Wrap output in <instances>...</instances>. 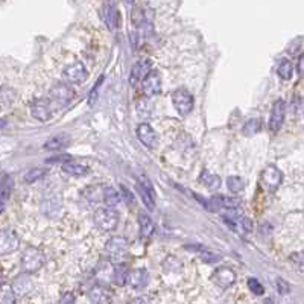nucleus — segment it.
Returning <instances> with one entry per match:
<instances>
[{
  "label": "nucleus",
  "mask_w": 304,
  "mask_h": 304,
  "mask_svg": "<svg viewBox=\"0 0 304 304\" xmlns=\"http://www.w3.org/2000/svg\"><path fill=\"white\" fill-rule=\"evenodd\" d=\"M114 271H116V268H113V265L110 261L104 260L96 266V277H97V280L105 283V281H110L111 277L114 280Z\"/></svg>",
  "instance_id": "22"
},
{
  "label": "nucleus",
  "mask_w": 304,
  "mask_h": 304,
  "mask_svg": "<svg viewBox=\"0 0 304 304\" xmlns=\"http://www.w3.org/2000/svg\"><path fill=\"white\" fill-rule=\"evenodd\" d=\"M135 108H137V114H138V117L140 119H146V117H149V110H151V104L148 102V99L146 97H141V99H138L137 100V104H135Z\"/></svg>",
  "instance_id": "31"
},
{
  "label": "nucleus",
  "mask_w": 304,
  "mask_h": 304,
  "mask_svg": "<svg viewBox=\"0 0 304 304\" xmlns=\"http://www.w3.org/2000/svg\"><path fill=\"white\" fill-rule=\"evenodd\" d=\"M12 186H14V179L9 174H5L2 176V187H0V199H2V207L6 204V201L9 199V195L12 192Z\"/></svg>",
  "instance_id": "25"
},
{
  "label": "nucleus",
  "mask_w": 304,
  "mask_h": 304,
  "mask_svg": "<svg viewBox=\"0 0 304 304\" xmlns=\"http://www.w3.org/2000/svg\"><path fill=\"white\" fill-rule=\"evenodd\" d=\"M75 90L70 86L66 84H56L49 93V102L53 108H64L67 107L73 97H75Z\"/></svg>",
  "instance_id": "1"
},
{
  "label": "nucleus",
  "mask_w": 304,
  "mask_h": 304,
  "mask_svg": "<svg viewBox=\"0 0 304 304\" xmlns=\"http://www.w3.org/2000/svg\"><path fill=\"white\" fill-rule=\"evenodd\" d=\"M31 114L34 119L40 120V122H47L52 116V105L49 100L46 99H38L34 100L31 105Z\"/></svg>",
  "instance_id": "13"
},
{
  "label": "nucleus",
  "mask_w": 304,
  "mask_h": 304,
  "mask_svg": "<svg viewBox=\"0 0 304 304\" xmlns=\"http://www.w3.org/2000/svg\"><path fill=\"white\" fill-rule=\"evenodd\" d=\"M297 69H298L300 75H304V53L300 56V59H298V66H297Z\"/></svg>",
  "instance_id": "44"
},
{
  "label": "nucleus",
  "mask_w": 304,
  "mask_h": 304,
  "mask_svg": "<svg viewBox=\"0 0 304 304\" xmlns=\"http://www.w3.org/2000/svg\"><path fill=\"white\" fill-rule=\"evenodd\" d=\"M18 236L15 234L14 230H3L0 236V254L6 256L18 248Z\"/></svg>",
  "instance_id": "12"
},
{
  "label": "nucleus",
  "mask_w": 304,
  "mask_h": 304,
  "mask_svg": "<svg viewBox=\"0 0 304 304\" xmlns=\"http://www.w3.org/2000/svg\"><path fill=\"white\" fill-rule=\"evenodd\" d=\"M137 192L141 196V201L145 202V206L148 207V210H154L155 209V190L152 187V183L149 181V178L146 175H140L138 181H137Z\"/></svg>",
  "instance_id": "4"
},
{
  "label": "nucleus",
  "mask_w": 304,
  "mask_h": 304,
  "mask_svg": "<svg viewBox=\"0 0 304 304\" xmlns=\"http://www.w3.org/2000/svg\"><path fill=\"white\" fill-rule=\"evenodd\" d=\"M88 298L93 304H108L111 300V292L102 286V285H96L90 289L88 292Z\"/></svg>",
  "instance_id": "18"
},
{
  "label": "nucleus",
  "mask_w": 304,
  "mask_h": 304,
  "mask_svg": "<svg viewBox=\"0 0 304 304\" xmlns=\"http://www.w3.org/2000/svg\"><path fill=\"white\" fill-rule=\"evenodd\" d=\"M161 90V78H160V73L158 72H151L149 76L143 81V91L148 94V96H155L158 94Z\"/></svg>",
  "instance_id": "19"
},
{
  "label": "nucleus",
  "mask_w": 304,
  "mask_h": 304,
  "mask_svg": "<svg viewBox=\"0 0 304 304\" xmlns=\"http://www.w3.org/2000/svg\"><path fill=\"white\" fill-rule=\"evenodd\" d=\"M265 304H274V301H272V300H271V298H268V300H266V301H265Z\"/></svg>",
  "instance_id": "46"
},
{
  "label": "nucleus",
  "mask_w": 304,
  "mask_h": 304,
  "mask_svg": "<svg viewBox=\"0 0 304 304\" xmlns=\"http://www.w3.org/2000/svg\"><path fill=\"white\" fill-rule=\"evenodd\" d=\"M281 181H283V174H281V171H280L277 166H274V165L266 166L265 171L261 172V183H263V186H265L266 189H269V190H275V189L281 184Z\"/></svg>",
  "instance_id": "8"
},
{
  "label": "nucleus",
  "mask_w": 304,
  "mask_h": 304,
  "mask_svg": "<svg viewBox=\"0 0 304 304\" xmlns=\"http://www.w3.org/2000/svg\"><path fill=\"white\" fill-rule=\"evenodd\" d=\"M44 265V256L43 253L34 247H29L23 257H22V266H23V271L26 274H32V272H37L42 266Z\"/></svg>",
  "instance_id": "3"
},
{
  "label": "nucleus",
  "mask_w": 304,
  "mask_h": 304,
  "mask_svg": "<svg viewBox=\"0 0 304 304\" xmlns=\"http://www.w3.org/2000/svg\"><path fill=\"white\" fill-rule=\"evenodd\" d=\"M102 79H104V78H100V79L94 84L93 90L90 91V94H88V105H93V104H94V100L97 99V97H96V94H97V90H99V86H100Z\"/></svg>",
  "instance_id": "40"
},
{
  "label": "nucleus",
  "mask_w": 304,
  "mask_h": 304,
  "mask_svg": "<svg viewBox=\"0 0 304 304\" xmlns=\"http://www.w3.org/2000/svg\"><path fill=\"white\" fill-rule=\"evenodd\" d=\"M151 67H152V61H151V59H141V61H138L137 64H134L132 69H131L130 75L131 84L135 86V84L145 81V79L149 76V73L152 72Z\"/></svg>",
  "instance_id": "10"
},
{
  "label": "nucleus",
  "mask_w": 304,
  "mask_h": 304,
  "mask_svg": "<svg viewBox=\"0 0 304 304\" xmlns=\"http://www.w3.org/2000/svg\"><path fill=\"white\" fill-rule=\"evenodd\" d=\"M242 201L239 198H234V196H224V195H217L213 196L210 201H209V210H213V212H228V210H237L240 207Z\"/></svg>",
  "instance_id": "6"
},
{
  "label": "nucleus",
  "mask_w": 304,
  "mask_h": 304,
  "mask_svg": "<svg viewBox=\"0 0 304 304\" xmlns=\"http://www.w3.org/2000/svg\"><path fill=\"white\" fill-rule=\"evenodd\" d=\"M277 289H278V292H280L281 295H286V294L291 292L289 283H288L286 280H283V278H277Z\"/></svg>",
  "instance_id": "38"
},
{
  "label": "nucleus",
  "mask_w": 304,
  "mask_h": 304,
  "mask_svg": "<svg viewBox=\"0 0 304 304\" xmlns=\"http://www.w3.org/2000/svg\"><path fill=\"white\" fill-rule=\"evenodd\" d=\"M172 102H174L175 110L181 116H187L193 110V97L189 90L186 88H178L172 93Z\"/></svg>",
  "instance_id": "5"
},
{
  "label": "nucleus",
  "mask_w": 304,
  "mask_h": 304,
  "mask_svg": "<svg viewBox=\"0 0 304 304\" xmlns=\"http://www.w3.org/2000/svg\"><path fill=\"white\" fill-rule=\"evenodd\" d=\"M213 280H215V283H216L217 286H220V288L225 289V288H230V286L234 285V281H236V274H234V271H233L231 268L222 266V268H217L216 271H215Z\"/></svg>",
  "instance_id": "16"
},
{
  "label": "nucleus",
  "mask_w": 304,
  "mask_h": 304,
  "mask_svg": "<svg viewBox=\"0 0 304 304\" xmlns=\"http://www.w3.org/2000/svg\"><path fill=\"white\" fill-rule=\"evenodd\" d=\"M100 15L104 23L107 25V28L110 31H114L117 26V18H119V12H117V6L113 2H107L104 3L102 9H100Z\"/></svg>",
  "instance_id": "14"
},
{
  "label": "nucleus",
  "mask_w": 304,
  "mask_h": 304,
  "mask_svg": "<svg viewBox=\"0 0 304 304\" xmlns=\"http://www.w3.org/2000/svg\"><path fill=\"white\" fill-rule=\"evenodd\" d=\"M187 248H192V247H187ZM192 250L198 251V253H199V256H201V259H202L204 261L213 263V261L220 260V254H216V253H213V251L204 250V248H201V247H193Z\"/></svg>",
  "instance_id": "32"
},
{
  "label": "nucleus",
  "mask_w": 304,
  "mask_h": 304,
  "mask_svg": "<svg viewBox=\"0 0 304 304\" xmlns=\"http://www.w3.org/2000/svg\"><path fill=\"white\" fill-rule=\"evenodd\" d=\"M137 137L148 148H155L157 143H158L157 132L154 131V128L149 124H140L137 127Z\"/></svg>",
  "instance_id": "15"
},
{
  "label": "nucleus",
  "mask_w": 304,
  "mask_h": 304,
  "mask_svg": "<svg viewBox=\"0 0 304 304\" xmlns=\"http://www.w3.org/2000/svg\"><path fill=\"white\" fill-rule=\"evenodd\" d=\"M58 304H75V295H73V292H64L61 295Z\"/></svg>",
  "instance_id": "41"
},
{
  "label": "nucleus",
  "mask_w": 304,
  "mask_h": 304,
  "mask_svg": "<svg viewBox=\"0 0 304 304\" xmlns=\"http://www.w3.org/2000/svg\"><path fill=\"white\" fill-rule=\"evenodd\" d=\"M104 201H105L107 207L114 209L122 201V198H120V195L113 187H105L104 189Z\"/></svg>",
  "instance_id": "28"
},
{
  "label": "nucleus",
  "mask_w": 304,
  "mask_h": 304,
  "mask_svg": "<svg viewBox=\"0 0 304 304\" xmlns=\"http://www.w3.org/2000/svg\"><path fill=\"white\" fill-rule=\"evenodd\" d=\"M44 175H46V171L42 169V168H35V169H31L28 171V174L25 175V181L28 184H32V183H37L38 179H42Z\"/></svg>",
  "instance_id": "35"
},
{
  "label": "nucleus",
  "mask_w": 304,
  "mask_h": 304,
  "mask_svg": "<svg viewBox=\"0 0 304 304\" xmlns=\"http://www.w3.org/2000/svg\"><path fill=\"white\" fill-rule=\"evenodd\" d=\"M259 130H260V120L259 119H248L245 122L244 128H242V132L250 137V135H254L256 132H259Z\"/></svg>",
  "instance_id": "34"
},
{
  "label": "nucleus",
  "mask_w": 304,
  "mask_h": 304,
  "mask_svg": "<svg viewBox=\"0 0 304 304\" xmlns=\"http://www.w3.org/2000/svg\"><path fill=\"white\" fill-rule=\"evenodd\" d=\"M0 304H15V292L12 291V288H8V286L3 288V295H2Z\"/></svg>",
  "instance_id": "36"
},
{
  "label": "nucleus",
  "mask_w": 304,
  "mask_h": 304,
  "mask_svg": "<svg viewBox=\"0 0 304 304\" xmlns=\"http://www.w3.org/2000/svg\"><path fill=\"white\" fill-rule=\"evenodd\" d=\"M63 169L67 172V174L70 175H76V176H79V175H86L88 172V168L87 166H84V165H81V163H78V161H67V163H64L63 165Z\"/></svg>",
  "instance_id": "30"
},
{
  "label": "nucleus",
  "mask_w": 304,
  "mask_h": 304,
  "mask_svg": "<svg viewBox=\"0 0 304 304\" xmlns=\"http://www.w3.org/2000/svg\"><path fill=\"white\" fill-rule=\"evenodd\" d=\"M64 76L72 84H81L87 79V69L83 63L76 61L64 69Z\"/></svg>",
  "instance_id": "9"
},
{
  "label": "nucleus",
  "mask_w": 304,
  "mask_h": 304,
  "mask_svg": "<svg viewBox=\"0 0 304 304\" xmlns=\"http://www.w3.org/2000/svg\"><path fill=\"white\" fill-rule=\"evenodd\" d=\"M12 291L17 294V295H26L32 291L34 285H32V280L28 277V275H18L14 283H12Z\"/></svg>",
  "instance_id": "20"
},
{
  "label": "nucleus",
  "mask_w": 304,
  "mask_h": 304,
  "mask_svg": "<svg viewBox=\"0 0 304 304\" xmlns=\"http://www.w3.org/2000/svg\"><path fill=\"white\" fill-rule=\"evenodd\" d=\"M120 192H122V198L127 201V204H130L131 206V204L134 202V195L131 193L130 190H128L125 186H122V187H120Z\"/></svg>",
  "instance_id": "43"
},
{
  "label": "nucleus",
  "mask_w": 304,
  "mask_h": 304,
  "mask_svg": "<svg viewBox=\"0 0 304 304\" xmlns=\"http://www.w3.org/2000/svg\"><path fill=\"white\" fill-rule=\"evenodd\" d=\"M199 181L209 189V190H217L220 187V178L215 174H210L209 171H204L201 176H199Z\"/></svg>",
  "instance_id": "26"
},
{
  "label": "nucleus",
  "mask_w": 304,
  "mask_h": 304,
  "mask_svg": "<svg viewBox=\"0 0 304 304\" xmlns=\"http://www.w3.org/2000/svg\"><path fill=\"white\" fill-rule=\"evenodd\" d=\"M148 278H149L148 271L143 269V268H138V269L131 272L128 283H130L132 289H141V288H145L148 285Z\"/></svg>",
  "instance_id": "21"
},
{
  "label": "nucleus",
  "mask_w": 304,
  "mask_h": 304,
  "mask_svg": "<svg viewBox=\"0 0 304 304\" xmlns=\"http://www.w3.org/2000/svg\"><path fill=\"white\" fill-rule=\"evenodd\" d=\"M94 222L102 231H113L119 224V215L111 207H102L94 213Z\"/></svg>",
  "instance_id": "2"
},
{
  "label": "nucleus",
  "mask_w": 304,
  "mask_h": 304,
  "mask_svg": "<svg viewBox=\"0 0 304 304\" xmlns=\"http://www.w3.org/2000/svg\"><path fill=\"white\" fill-rule=\"evenodd\" d=\"M138 227H140V236L145 237V239L151 237L154 230H155V225H154L152 219L148 216L145 212L138 213Z\"/></svg>",
  "instance_id": "23"
},
{
  "label": "nucleus",
  "mask_w": 304,
  "mask_h": 304,
  "mask_svg": "<svg viewBox=\"0 0 304 304\" xmlns=\"http://www.w3.org/2000/svg\"><path fill=\"white\" fill-rule=\"evenodd\" d=\"M130 269L125 266V265H119L116 266V271H114V281L117 286H125L128 281H130Z\"/></svg>",
  "instance_id": "27"
},
{
  "label": "nucleus",
  "mask_w": 304,
  "mask_h": 304,
  "mask_svg": "<svg viewBox=\"0 0 304 304\" xmlns=\"http://www.w3.org/2000/svg\"><path fill=\"white\" fill-rule=\"evenodd\" d=\"M130 304H149V301H148L145 297H138V298H134V300H131Z\"/></svg>",
  "instance_id": "45"
},
{
  "label": "nucleus",
  "mask_w": 304,
  "mask_h": 304,
  "mask_svg": "<svg viewBox=\"0 0 304 304\" xmlns=\"http://www.w3.org/2000/svg\"><path fill=\"white\" fill-rule=\"evenodd\" d=\"M285 116H286V105L281 99H278L274 102L272 110H271V117H269V128L272 132H277L281 128L285 122Z\"/></svg>",
  "instance_id": "11"
},
{
  "label": "nucleus",
  "mask_w": 304,
  "mask_h": 304,
  "mask_svg": "<svg viewBox=\"0 0 304 304\" xmlns=\"http://www.w3.org/2000/svg\"><path fill=\"white\" fill-rule=\"evenodd\" d=\"M277 73H278V76H280L281 79H285V81L291 79V78H292V73H294L292 63H291L289 59L283 58V59L280 61L278 67H277Z\"/></svg>",
  "instance_id": "29"
},
{
  "label": "nucleus",
  "mask_w": 304,
  "mask_h": 304,
  "mask_svg": "<svg viewBox=\"0 0 304 304\" xmlns=\"http://www.w3.org/2000/svg\"><path fill=\"white\" fill-rule=\"evenodd\" d=\"M105 251L108 253V256L111 259H122L127 253H128V242L125 237L120 236H114L111 237L107 245H105Z\"/></svg>",
  "instance_id": "7"
},
{
  "label": "nucleus",
  "mask_w": 304,
  "mask_h": 304,
  "mask_svg": "<svg viewBox=\"0 0 304 304\" xmlns=\"http://www.w3.org/2000/svg\"><path fill=\"white\" fill-rule=\"evenodd\" d=\"M70 138L67 134H56L53 137H50L46 143H44V148L46 149H50V151H55V149H63L69 145Z\"/></svg>",
  "instance_id": "24"
},
{
  "label": "nucleus",
  "mask_w": 304,
  "mask_h": 304,
  "mask_svg": "<svg viewBox=\"0 0 304 304\" xmlns=\"http://www.w3.org/2000/svg\"><path fill=\"white\" fill-rule=\"evenodd\" d=\"M291 260L297 265L298 269L304 271V253H294V254H291Z\"/></svg>",
  "instance_id": "39"
},
{
  "label": "nucleus",
  "mask_w": 304,
  "mask_h": 304,
  "mask_svg": "<svg viewBox=\"0 0 304 304\" xmlns=\"http://www.w3.org/2000/svg\"><path fill=\"white\" fill-rule=\"evenodd\" d=\"M67 161H72V157L70 155H61V157H52L47 160V163H61V166Z\"/></svg>",
  "instance_id": "42"
},
{
  "label": "nucleus",
  "mask_w": 304,
  "mask_h": 304,
  "mask_svg": "<svg viewBox=\"0 0 304 304\" xmlns=\"http://www.w3.org/2000/svg\"><path fill=\"white\" fill-rule=\"evenodd\" d=\"M224 220L228 224L230 228H233L236 233H239V234H242V236L253 231V222H251V219H248V217L237 216L231 217V219H224Z\"/></svg>",
  "instance_id": "17"
},
{
  "label": "nucleus",
  "mask_w": 304,
  "mask_h": 304,
  "mask_svg": "<svg viewBox=\"0 0 304 304\" xmlns=\"http://www.w3.org/2000/svg\"><path fill=\"white\" fill-rule=\"evenodd\" d=\"M227 186H228V190L231 193H239L245 187V183L240 176H230L227 179Z\"/></svg>",
  "instance_id": "33"
},
{
  "label": "nucleus",
  "mask_w": 304,
  "mask_h": 304,
  "mask_svg": "<svg viewBox=\"0 0 304 304\" xmlns=\"http://www.w3.org/2000/svg\"><path fill=\"white\" fill-rule=\"evenodd\" d=\"M248 288H250V291H251L253 294H256V295H263V292H265L261 283L259 280H256V278H250V280H248Z\"/></svg>",
  "instance_id": "37"
}]
</instances>
